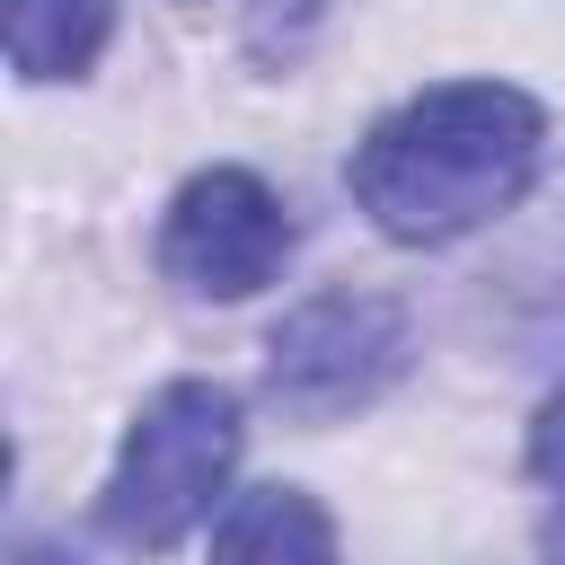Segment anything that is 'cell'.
<instances>
[{"label":"cell","mask_w":565,"mask_h":565,"mask_svg":"<svg viewBox=\"0 0 565 565\" xmlns=\"http://www.w3.org/2000/svg\"><path fill=\"white\" fill-rule=\"evenodd\" d=\"M547 159V115L512 79H441L353 141V203L397 247H450L512 212Z\"/></svg>","instance_id":"obj_1"},{"label":"cell","mask_w":565,"mask_h":565,"mask_svg":"<svg viewBox=\"0 0 565 565\" xmlns=\"http://www.w3.org/2000/svg\"><path fill=\"white\" fill-rule=\"evenodd\" d=\"M230 468H238V397L221 380H168L124 424V450H115L106 494H97V521L124 547H177L212 512Z\"/></svg>","instance_id":"obj_2"},{"label":"cell","mask_w":565,"mask_h":565,"mask_svg":"<svg viewBox=\"0 0 565 565\" xmlns=\"http://www.w3.org/2000/svg\"><path fill=\"white\" fill-rule=\"evenodd\" d=\"M415 362V327L388 291H309L265 335V397L291 424H335L388 397Z\"/></svg>","instance_id":"obj_3"},{"label":"cell","mask_w":565,"mask_h":565,"mask_svg":"<svg viewBox=\"0 0 565 565\" xmlns=\"http://www.w3.org/2000/svg\"><path fill=\"white\" fill-rule=\"evenodd\" d=\"M282 256H291V212L256 168L185 177L159 221V274L185 282L194 300H247L282 274Z\"/></svg>","instance_id":"obj_4"},{"label":"cell","mask_w":565,"mask_h":565,"mask_svg":"<svg viewBox=\"0 0 565 565\" xmlns=\"http://www.w3.org/2000/svg\"><path fill=\"white\" fill-rule=\"evenodd\" d=\"M212 565H335V521L300 486H256L221 512Z\"/></svg>","instance_id":"obj_5"},{"label":"cell","mask_w":565,"mask_h":565,"mask_svg":"<svg viewBox=\"0 0 565 565\" xmlns=\"http://www.w3.org/2000/svg\"><path fill=\"white\" fill-rule=\"evenodd\" d=\"M0 26H9V71L18 79H79L106 35H115V0H0Z\"/></svg>","instance_id":"obj_6"},{"label":"cell","mask_w":565,"mask_h":565,"mask_svg":"<svg viewBox=\"0 0 565 565\" xmlns=\"http://www.w3.org/2000/svg\"><path fill=\"white\" fill-rule=\"evenodd\" d=\"M530 486H539V547L547 565H565V388L530 424Z\"/></svg>","instance_id":"obj_7"},{"label":"cell","mask_w":565,"mask_h":565,"mask_svg":"<svg viewBox=\"0 0 565 565\" xmlns=\"http://www.w3.org/2000/svg\"><path fill=\"white\" fill-rule=\"evenodd\" d=\"M18 565H71L62 547H18Z\"/></svg>","instance_id":"obj_8"}]
</instances>
